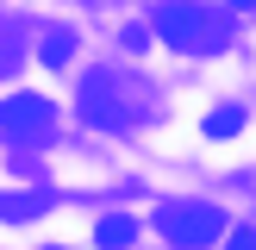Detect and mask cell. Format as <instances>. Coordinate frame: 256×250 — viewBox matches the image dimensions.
<instances>
[{
	"mask_svg": "<svg viewBox=\"0 0 256 250\" xmlns=\"http://www.w3.org/2000/svg\"><path fill=\"white\" fill-rule=\"evenodd\" d=\"M156 38L175 50H219L225 38V12L219 6H194V0H162L156 6Z\"/></svg>",
	"mask_w": 256,
	"mask_h": 250,
	"instance_id": "obj_1",
	"label": "cell"
},
{
	"mask_svg": "<svg viewBox=\"0 0 256 250\" xmlns=\"http://www.w3.org/2000/svg\"><path fill=\"white\" fill-rule=\"evenodd\" d=\"M132 238H138V219H125V212H106V219L94 225V244L100 250H125Z\"/></svg>",
	"mask_w": 256,
	"mask_h": 250,
	"instance_id": "obj_6",
	"label": "cell"
},
{
	"mask_svg": "<svg viewBox=\"0 0 256 250\" xmlns=\"http://www.w3.org/2000/svg\"><path fill=\"white\" fill-rule=\"evenodd\" d=\"M82 112L94 125H106V132H132V100H119L112 75H88L82 82Z\"/></svg>",
	"mask_w": 256,
	"mask_h": 250,
	"instance_id": "obj_4",
	"label": "cell"
},
{
	"mask_svg": "<svg viewBox=\"0 0 256 250\" xmlns=\"http://www.w3.org/2000/svg\"><path fill=\"white\" fill-rule=\"evenodd\" d=\"M44 206H50V194H0V219H32Z\"/></svg>",
	"mask_w": 256,
	"mask_h": 250,
	"instance_id": "obj_7",
	"label": "cell"
},
{
	"mask_svg": "<svg viewBox=\"0 0 256 250\" xmlns=\"http://www.w3.org/2000/svg\"><path fill=\"white\" fill-rule=\"evenodd\" d=\"M150 225H156L175 250H206L212 238L225 232V212L212 206V200H169V206H156Z\"/></svg>",
	"mask_w": 256,
	"mask_h": 250,
	"instance_id": "obj_2",
	"label": "cell"
},
{
	"mask_svg": "<svg viewBox=\"0 0 256 250\" xmlns=\"http://www.w3.org/2000/svg\"><path fill=\"white\" fill-rule=\"evenodd\" d=\"M225 6H256V0H225Z\"/></svg>",
	"mask_w": 256,
	"mask_h": 250,
	"instance_id": "obj_10",
	"label": "cell"
},
{
	"mask_svg": "<svg viewBox=\"0 0 256 250\" xmlns=\"http://www.w3.org/2000/svg\"><path fill=\"white\" fill-rule=\"evenodd\" d=\"M232 250H256V225H238V232H232Z\"/></svg>",
	"mask_w": 256,
	"mask_h": 250,
	"instance_id": "obj_9",
	"label": "cell"
},
{
	"mask_svg": "<svg viewBox=\"0 0 256 250\" xmlns=\"http://www.w3.org/2000/svg\"><path fill=\"white\" fill-rule=\"evenodd\" d=\"M50 132H56V106L44 94H6L0 100V144L38 150V144H50Z\"/></svg>",
	"mask_w": 256,
	"mask_h": 250,
	"instance_id": "obj_3",
	"label": "cell"
},
{
	"mask_svg": "<svg viewBox=\"0 0 256 250\" xmlns=\"http://www.w3.org/2000/svg\"><path fill=\"white\" fill-rule=\"evenodd\" d=\"M238 125H244V112H238V106H219V112H206V138H232Z\"/></svg>",
	"mask_w": 256,
	"mask_h": 250,
	"instance_id": "obj_8",
	"label": "cell"
},
{
	"mask_svg": "<svg viewBox=\"0 0 256 250\" xmlns=\"http://www.w3.org/2000/svg\"><path fill=\"white\" fill-rule=\"evenodd\" d=\"M56 250H62V244H56Z\"/></svg>",
	"mask_w": 256,
	"mask_h": 250,
	"instance_id": "obj_11",
	"label": "cell"
},
{
	"mask_svg": "<svg viewBox=\"0 0 256 250\" xmlns=\"http://www.w3.org/2000/svg\"><path fill=\"white\" fill-rule=\"evenodd\" d=\"M38 62H44V69H69L75 62V32L69 25H56V32L38 38Z\"/></svg>",
	"mask_w": 256,
	"mask_h": 250,
	"instance_id": "obj_5",
	"label": "cell"
}]
</instances>
